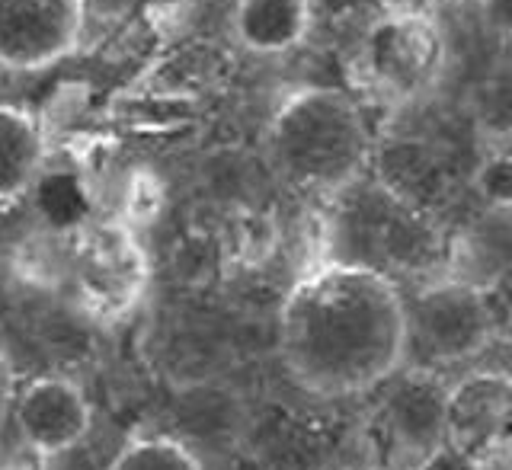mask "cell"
Masks as SVG:
<instances>
[{"instance_id":"obj_1","label":"cell","mask_w":512,"mask_h":470,"mask_svg":"<svg viewBox=\"0 0 512 470\" xmlns=\"http://www.w3.org/2000/svg\"><path fill=\"white\" fill-rule=\"evenodd\" d=\"M279 349L301 391L372 394L407 365V298L378 266L327 259L285 295Z\"/></svg>"},{"instance_id":"obj_2","label":"cell","mask_w":512,"mask_h":470,"mask_svg":"<svg viewBox=\"0 0 512 470\" xmlns=\"http://www.w3.org/2000/svg\"><path fill=\"white\" fill-rule=\"evenodd\" d=\"M266 144L288 183L330 196L356 183L372 154L359 106L330 87H304L288 96L269 122Z\"/></svg>"},{"instance_id":"obj_3","label":"cell","mask_w":512,"mask_h":470,"mask_svg":"<svg viewBox=\"0 0 512 470\" xmlns=\"http://www.w3.org/2000/svg\"><path fill=\"white\" fill-rule=\"evenodd\" d=\"M58 282L71 304L96 323H116L138 307L148 288V256L132 228L84 221L58 240Z\"/></svg>"},{"instance_id":"obj_4","label":"cell","mask_w":512,"mask_h":470,"mask_svg":"<svg viewBox=\"0 0 512 470\" xmlns=\"http://www.w3.org/2000/svg\"><path fill=\"white\" fill-rule=\"evenodd\" d=\"M368 413L365 442L375 470H416L432 451L445 445L448 384L432 368H410L391 375Z\"/></svg>"},{"instance_id":"obj_5","label":"cell","mask_w":512,"mask_h":470,"mask_svg":"<svg viewBox=\"0 0 512 470\" xmlns=\"http://www.w3.org/2000/svg\"><path fill=\"white\" fill-rule=\"evenodd\" d=\"M359 64L365 80L384 100H420L445 71V36L423 10L381 13L365 29Z\"/></svg>"},{"instance_id":"obj_6","label":"cell","mask_w":512,"mask_h":470,"mask_svg":"<svg viewBox=\"0 0 512 470\" xmlns=\"http://www.w3.org/2000/svg\"><path fill=\"white\" fill-rule=\"evenodd\" d=\"M493 311L474 282H429L407 301V359L420 368L468 362L487 349Z\"/></svg>"},{"instance_id":"obj_7","label":"cell","mask_w":512,"mask_h":470,"mask_svg":"<svg viewBox=\"0 0 512 470\" xmlns=\"http://www.w3.org/2000/svg\"><path fill=\"white\" fill-rule=\"evenodd\" d=\"M445 442L480 467L512 461V375L471 371L448 384Z\"/></svg>"},{"instance_id":"obj_8","label":"cell","mask_w":512,"mask_h":470,"mask_svg":"<svg viewBox=\"0 0 512 470\" xmlns=\"http://www.w3.org/2000/svg\"><path fill=\"white\" fill-rule=\"evenodd\" d=\"M13 423L39 458H61L90 435L93 407L71 378L42 375L16 387Z\"/></svg>"},{"instance_id":"obj_9","label":"cell","mask_w":512,"mask_h":470,"mask_svg":"<svg viewBox=\"0 0 512 470\" xmlns=\"http://www.w3.org/2000/svg\"><path fill=\"white\" fill-rule=\"evenodd\" d=\"M84 13L80 0H0V64L36 71L74 52Z\"/></svg>"},{"instance_id":"obj_10","label":"cell","mask_w":512,"mask_h":470,"mask_svg":"<svg viewBox=\"0 0 512 470\" xmlns=\"http://www.w3.org/2000/svg\"><path fill=\"white\" fill-rule=\"evenodd\" d=\"M311 29V0H237L234 36L256 55H282Z\"/></svg>"},{"instance_id":"obj_11","label":"cell","mask_w":512,"mask_h":470,"mask_svg":"<svg viewBox=\"0 0 512 470\" xmlns=\"http://www.w3.org/2000/svg\"><path fill=\"white\" fill-rule=\"evenodd\" d=\"M45 160L39 122L16 106H0V202H10L36 183Z\"/></svg>"},{"instance_id":"obj_12","label":"cell","mask_w":512,"mask_h":470,"mask_svg":"<svg viewBox=\"0 0 512 470\" xmlns=\"http://www.w3.org/2000/svg\"><path fill=\"white\" fill-rule=\"evenodd\" d=\"M109 470H202V461L170 435H135L116 451Z\"/></svg>"},{"instance_id":"obj_13","label":"cell","mask_w":512,"mask_h":470,"mask_svg":"<svg viewBox=\"0 0 512 470\" xmlns=\"http://www.w3.org/2000/svg\"><path fill=\"white\" fill-rule=\"evenodd\" d=\"M474 122L496 141L512 138V74L487 80L474 96Z\"/></svg>"},{"instance_id":"obj_14","label":"cell","mask_w":512,"mask_h":470,"mask_svg":"<svg viewBox=\"0 0 512 470\" xmlns=\"http://www.w3.org/2000/svg\"><path fill=\"white\" fill-rule=\"evenodd\" d=\"M474 189L493 212H512V154H490L474 173Z\"/></svg>"},{"instance_id":"obj_15","label":"cell","mask_w":512,"mask_h":470,"mask_svg":"<svg viewBox=\"0 0 512 470\" xmlns=\"http://www.w3.org/2000/svg\"><path fill=\"white\" fill-rule=\"evenodd\" d=\"M416 470H484L477 461H471L468 455H461L458 448H452V445H439L432 455L416 467Z\"/></svg>"},{"instance_id":"obj_16","label":"cell","mask_w":512,"mask_h":470,"mask_svg":"<svg viewBox=\"0 0 512 470\" xmlns=\"http://www.w3.org/2000/svg\"><path fill=\"white\" fill-rule=\"evenodd\" d=\"M16 371H13V362L7 349L0 346V429H4V423L10 419L13 413V400H16Z\"/></svg>"},{"instance_id":"obj_17","label":"cell","mask_w":512,"mask_h":470,"mask_svg":"<svg viewBox=\"0 0 512 470\" xmlns=\"http://www.w3.org/2000/svg\"><path fill=\"white\" fill-rule=\"evenodd\" d=\"M480 13L496 36L512 39V0H480Z\"/></svg>"},{"instance_id":"obj_18","label":"cell","mask_w":512,"mask_h":470,"mask_svg":"<svg viewBox=\"0 0 512 470\" xmlns=\"http://www.w3.org/2000/svg\"><path fill=\"white\" fill-rule=\"evenodd\" d=\"M87 13L100 16V20H122V16L132 13L141 0H80Z\"/></svg>"},{"instance_id":"obj_19","label":"cell","mask_w":512,"mask_h":470,"mask_svg":"<svg viewBox=\"0 0 512 470\" xmlns=\"http://www.w3.org/2000/svg\"><path fill=\"white\" fill-rule=\"evenodd\" d=\"M509 470H512V461H509Z\"/></svg>"},{"instance_id":"obj_20","label":"cell","mask_w":512,"mask_h":470,"mask_svg":"<svg viewBox=\"0 0 512 470\" xmlns=\"http://www.w3.org/2000/svg\"><path fill=\"white\" fill-rule=\"evenodd\" d=\"M372 470H375V467H372Z\"/></svg>"}]
</instances>
